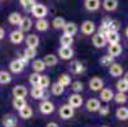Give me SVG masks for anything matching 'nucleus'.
I'll list each match as a JSON object with an SVG mask.
<instances>
[{"instance_id":"obj_1","label":"nucleus","mask_w":128,"mask_h":127,"mask_svg":"<svg viewBox=\"0 0 128 127\" xmlns=\"http://www.w3.org/2000/svg\"><path fill=\"white\" fill-rule=\"evenodd\" d=\"M32 14L38 19H43V17L47 14V8L43 4H36L32 8Z\"/></svg>"},{"instance_id":"obj_2","label":"nucleus","mask_w":128,"mask_h":127,"mask_svg":"<svg viewBox=\"0 0 128 127\" xmlns=\"http://www.w3.org/2000/svg\"><path fill=\"white\" fill-rule=\"evenodd\" d=\"M60 116L64 119H70L72 116H74V108H71L68 104H64L60 108Z\"/></svg>"},{"instance_id":"obj_3","label":"nucleus","mask_w":128,"mask_h":127,"mask_svg":"<svg viewBox=\"0 0 128 127\" xmlns=\"http://www.w3.org/2000/svg\"><path fill=\"white\" fill-rule=\"evenodd\" d=\"M82 104V98L80 94H72L68 98V105L71 108H78Z\"/></svg>"},{"instance_id":"obj_4","label":"nucleus","mask_w":128,"mask_h":127,"mask_svg":"<svg viewBox=\"0 0 128 127\" xmlns=\"http://www.w3.org/2000/svg\"><path fill=\"white\" fill-rule=\"evenodd\" d=\"M89 85H90V89H91V90L96 92V90L103 89V80H102L100 78H98V76H94V78L90 79Z\"/></svg>"},{"instance_id":"obj_5","label":"nucleus","mask_w":128,"mask_h":127,"mask_svg":"<svg viewBox=\"0 0 128 127\" xmlns=\"http://www.w3.org/2000/svg\"><path fill=\"white\" fill-rule=\"evenodd\" d=\"M109 72H110V75L117 78V76H120L123 74V67L120 64H117V62H113L109 67Z\"/></svg>"},{"instance_id":"obj_6","label":"nucleus","mask_w":128,"mask_h":127,"mask_svg":"<svg viewBox=\"0 0 128 127\" xmlns=\"http://www.w3.org/2000/svg\"><path fill=\"white\" fill-rule=\"evenodd\" d=\"M3 124H4V127H15V124H16V117L14 114H12V113L5 114L3 117Z\"/></svg>"},{"instance_id":"obj_7","label":"nucleus","mask_w":128,"mask_h":127,"mask_svg":"<svg viewBox=\"0 0 128 127\" xmlns=\"http://www.w3.org/2000/svg\"><path fill=\"white\" fill-rule=\"evenodd\" d=\"M27 93H28V90H27V88L23 86V85H16V86H14V89H13V95H14L15 98H24V97L27 95Z\"/></svg>"},{"instance_id":"obj_8","label":"nucleus","mask_w":128,"mask_h":127,"mask_svg":"<svg viewBox=\"0 0 128 127\" xmlns=\"http://www.w3.org/2000/svg\"><path fill=\"white\" fill-rule=\"evenodd\" d=\"M81 31L84 34H93L94 31H95V26L93 22L90 21H85L82 24H81Z\"/></svg>"},{"instance_id":"obj_9","label":"nucleus","mask_w":128,"mask_h":127,"mask_svg":"<svg viewBox=\"0 0 128 127\" xmlns=\"http://www.w3.org/2000/svg\"><path fill=\"white\" fill-rule=\"evenodd\" d=\"M40 109H41L42 113H44V114H50V113L53 112L54 105H53V103H51L50 100H44V102L40 105Z\"/></svg>"},{"instance_id":"obj_10","label":"nucleus","mask_w":128,"mask_h":127,"mask_svg":"<svg viewBox=\"0 0 128 127\" xmlns=\"http://www.w3.org/2000/svg\"><path fill=\"white\" fill-rule=\"evenodd\" d=\"M58 53H60V57L64 59V60H68L72 57V55H74V51H72L71 47H61L58 50Z\"/></svg>"},{"instance_id":"obj_11","label":"nucleus","mask_w":128,"mask_h":127,"mask_svg":"<svg viewBox=\"0 0 128 127\" xmlns=\"http://www.w3.org/2000/svg\"><path fill=\"white\" fill-rule=\"evenodd\" d=\"M99 108H100V103L98 99H89L86 102V109L90 111V112H95V111H99Z\"/></svg>"},{"instance_id":"obj_12","label":"nucleus","mask_w":128,"mask_h":127,"mask_svg":"<svg viewBox=\"0 0 128 127\" xmlns=\"http://www.w3.org/2000/svg\"><path fill=\"white\" fill-rule=\"evenodd\" d=\"M108 52H109V56H112V57H116L118 55H120V52H122V46L119 43H114V45H110L108 48Z\"/></svg>"},{"instance_id":"obj_13","label":"nucleus","mask_w":128,"mask_h":127,"mask_svg":"<svg viewBox=\"0 0 128 127\" xmlns=\"http://www.w3.org/2000/svg\"><path fill=\"white\" fill-rule=\"evenodd\" d=\"M23 40H24V36L20 31H13L10 33V41L13 43H20L23 42Z\"/></svg>"},{"instance_id":"obj_14","label":"nucleus","mask_w":128,"mask_h":127,"mask_svg":"<svg viewBox=\"0 0 128 127\" xmlns=\"http://www.w3.org/2000/svg\"><path fill=\"white\" fill-rule=\"evenodd\" d=\"M105 41L109 42V45H114L119 42V34L118 32H108V34L105 36Z\"/></svg>"},{"instance_id":"obj_15","label":"nucleus","mask_w":128,"mask_h":127,"mask_svg":"<svg viewBox=\"0 0 128 127\" xmlns=\"http://www.w3.org/2000/svg\"><path fill=\"white\" fill-rule=\"evenodd\" d=\"M26 42H27V46L30 47V48H36L40 43V40L36 34H29L28 37L26 38Z\"/></svg>"},{"instance_id":"obj_16","label":"nucleus","mask_w":128,"mask_h":127,"mask_svg":"<svg viewBox=\"0 0 128 127\" xmlns=\"http://www.w3.org/2000/svg\"><path fill=\"white\" fill-rule=\"evenodd\" d=\"M64 31H65V34L71 36V37H72V36H74V34L78 32V27H76V24H75V23L70 22V23H66V24H65Z\"/></svg>"},{"instance_id":"obj_17","label":"nucleus","mask_w":128,"mask_h":127,"mask_svg":"<svg viewBox=\"0 0 128 127\" xmlns=\"http://www.w3.org/2000/svg\"><path fill=\"white\" fill-rule=\"evenodd\" d=\"M114 97L113 92L110 89H102V92H100V99L103 102H109V100H112Z\"/></svg>"},{"instance_id":"obj_18","label":"nucleus","mask_w":128,"mask_h":127,"mask_svg":"<svg viewBox=\"0 0 128 127\" xmlns=\"http://www.w3.org/2000/svg\"><path fill=\"white\" fill-rule=\"evenodd\" d=\"M105 43H106L105 38L103 37V36H100L99 33H98V34H95L94 37H93V45H94L95 47L102 48V47H104V46H105Z\"/></svg>"},{"instance_id":"obj_19","label":"nucleus","mask_w":128,"mask_h":127,"mask_svg":"<svg viewBox=\"0 0 128 127\" xmlns=\"http://www.w3.org/2000/svg\"><path fill=\"white\" fill-rule=\"evenodd\" d=\"M103 7L108 12H113V10L117 9L118 2H117V0H105V2H103Z\"/></svg>"},{"instance_id":"obj_20","label":"nucleus","mask_w":128,"mask_h":127,"mask_svg":"<svg viewBox=\"0 0 128 127\" xmlns=\"http://www.w3.org/2000/svg\"><path fill=\"white\" fill-rule=\"evenodd\" d=\"M30 95L34 98V99H41V98H44V90L41 89L40 86H33V89L30 90Z\"/></svg>"},{"instance_id":"obj_21","label":"nucleus","mask_w":128,"mask_h":127,"mask_svg":"<svg viewBox=\"0 0 128 127\" xmlns=\"http://www.w3.org/2000/svg\"><path fill=\"white\" fill-rule=\"evenodd\" d=\"M19 27H20V32H27L32 28V21L29 18H22V22L19 23Z\"/></svg>"},{"instance_id":"obj_22","label":"nucleus","mask_w":128,"mask_h":127,"mask_svg":"<svg viewBox=\"0 0 128 127\" xmlns=\"http://www.w3.org/2000/svg\"><path fill=\"white\" fill-rule=\"evenodd\" d=\"M84 4H85V8L88 10H90V12L96 10L100 7V2H98V0H86Z\"/></svg>"},{"instance_id":"obj_23","label":"nucleus","mask_w":128,"mask_h":127,"mask_svg":"<svg viewBox=\"0 0 128 127\" xmlns=\"http://www.w3.org/2000/svg\"><path fill=\"white\" fill-rule=\"evenodd\" d=\"M32 66H33V69H34V71L37 72V74H40L41 71H43L44 69H46V65H44V62H43V60H34L33 61V64H32Z\"/></svg>"},{"instance_id":"obj_24","label":"nucleus","mask_w":128,"mask_h":127,"mask_svg":"<svg viewBox=\"0 0 128 127\" xmlns=\"http://www.w3.org/2000/svg\"><path fill=\"white\" fill-rule=\"evenodd\" d=\"M23 69H24V66L19 60H14L10 62V70L13 72H20V71H23Z\"/></svg>"},{"instance_id":"obj_25","label":"nucleus","mask_w":128,"mask_h":127,"mask_svg":"<svg viewBox=\"0 0 128 127\" xmlns=\"http://www.w3.org/2000/svg\"><path fill=\"white\" fill-rule=\"evenodd\" d=\"M70 69H71V71L74 72V74H80V72L84 71V66H82V64L80 61H74L70 65Z\"/></svg>"},{"instance_id":"obj_26","label":"nucleus","mask_w":128,"mask_h":127,"mask_svg":"<svg viewBox=\"0 0 128 127\" xmlns=\"http://www.w3.org/2000/svg\"><path fill=\"white\" fill-rule=\"evenodd\" d=\"M19 113H20V117H22V118L28 119V118L32 117V114H33V109H32L29 105H26L24 108H22V109L19 111Z\"/></svg>"},{"instance_id":"obj_27","label":"nucleus","mask_w":128,"mask_h":127,"mask_svg":"<svg viewBox=\"0 0 128 127\" xmlns=\"http://www.w3.org/2000/svg\"><path fill=\"white\" fill-rule=\"evenodd\" d=\"M116 114H117L118 119H120V121H126V119H128V108H124V107L118 108Z\"/></svg>"},{"instance_id":"obj_28","label":"nucleus","mask_w":128,"mask_h":127,"mask_svg":"<svg viewBox=\"0 0 128 127\" xmlns=\"http://www.w3.org/2000/svg\"><path fill=\"white\" fill-rule=\"evenodd\" d=\"M26 105H27V103H26V99H24V98H14V100H13V107L15 108V109L20 111L22 108H24Z\"/></svg>"},{"instance_id":"obj_29","label":"nucleus","mask_w":128,"mask_h":127,"mask_svg":"<svg viewBox=\"0 0 128 127\" xmlns=\"http://www.w3.org/2000/svg\"><path fill=\"white\" fill-rule=\"evenodd\" d=\"M60 42H61V46L62 47H70L74 42V38L71 37V36H67V34H64L62 37L60 38Z\"/></svg>"},{"instance_id":"obj_30","label":"nucleus","mask_w":128,"mask_h":127,"mask_svg":"<svg viewBox=\"0 0 128 127\" xmlns=\"http://www.w3.org/2000/svg\"><path fill=\"white\" fill-rule=\"evenodd\" d=\"M43 62H44L46 66H54V65L57 64V57L54 56V55H52V53H50V55H47L44 57Z\"/></svg>"},{"instance_id":"obj_31","label":"nucleus","mask_w":128,"mask_h":127,"mask_svg":"<svg viewBox=\"0 0 128 127\" xmlns=\"http://www.w3.org/2000/svg\"><path fill=\"white\" fill-rule=\"evenodd\" d=\"M61 86H67V85H70V83H71V78H70V75H67V74H62V75H60V78H58V81H57Z\"/></svg>"},{"instance_id":"obj_32","label":"nucleus","mask_w":128,"mask_h":127,"mask_svg":"<svg viewBox=\"0 0 128 127\" xmlns=\"http://www.w3.org/2000/svg\"><path fill=\"white\" fill-rule=\"evenodd\" d=\"M117 89H118V93H124L128 90V83L124 79H120L117 81Z\"/></svg>"},{"instance_id":"obj_33","label":"nucleus","mask_w":128,"mask_h":127,"mask_svg":"<svg viewBox=\"0 0 128 127\" xmlns=\"http://www.w3.org/2000/svg\"><path fill=\"white\" fill-rule=\"evenodd\" d=\"M48 22L46 21V19H38L37 21V23H36V28H37L38 31H41V32H43V31H47L48 29Z\"/></svg>"},{"instance_id":"obj_34","label":"nucleus","mask_w":128,"mask_h":127,"mask_svg":"<svg viewBox=\"0 0 128 127\" xmlns=\"http://www.w3.org/2000/svg\"><path fill=\"white\" fill-rule=\"evenodd\" d=\"M12 81V76L6 71H0V84H9Z\"/></svg>"},{"instance_id":"obj_35","label":"nucleus","mask_w":128,"mask_h":127,"mask_svg":"<svg viewBox=\"0 0 128 127\" xmlns=\"http://www.w3.org/2000/svg\"><path fill=\"white\" fill-rule=\"evenodd\" d=\"M65 24H66L65 19H64V18H60V17L54 18L53 22H52V26H53L54 28H56V29H61V28H64V27H65Z\"/></svg>"},{"instance_id":"obj_36","label":"nucleus","mask_w":128,"mask_h":127,"mask_svg":"<svg viewBox=\"0 0 128 127\" xmlns=\"http://www.w3.org/2000/svg\"><path fill=\"white\" fill-rule=\"evenodd\" d=\"M9 22H10L12 24H19V23L22 22L20 14H19V13H12V14L9 15Z\"/></svg>"},{"instance_id":"obj_37","label":"nucleus","mask_w":128,"mask_h":127,"mask_svg":"<svg viewBox=\"0 0 128 127\" xmlns=\"http://www.w3.org/2000/svg\"><path fill=\"white\" fill-rule=\"evenodd\" d=\"M37 55V52H36V48H30V47H27L26 50H24V57L29 61L30 59H34V56Z\"/></svg>"},{"instance_id":"obj_38","label":"nucleus","mask_w":128,"mask_h":127,"mask_svg":"<svg viewBox=\"0 0 128 127\" xmlns=\"http://www.w3.org/2000/svg\"><path fill=\"white\" fill-rule=\"evenodd\" d=\"M64 90H65V88L61 86L58 83L52 84V93H53L54 95H61V94L64 93Z\"/></svg>"},{"instance_id":"obj_39","label":"nucleus","mask_w":128,"mask_h":127,"mask_svg":"<svg viewBox=\"0 0 128 127\" xmlns=\"http://www.w3.org/2000/svg\"><path fill=\"white\" fill-rule=\"evenodd\" d=\"M40 80H41V75L37 74V72H34V74H32V75L29 76V83H30L33 86H38Z\"/></svg>"},{"instance_id":"obj_40","label":"nucleus","mask_w":128,"mask_h":127,"mask_svg":"<svg viewBox=\"0 0 128 127\" xmlns=\"http://www.w3.org/2000/svg\"><path fill=\"white\" fill-rule=\"evenodd\" d=\"M38 86L41 88V89H46V88H48L50 86V78L48 76H41V80H40V84H38Z\"/></svg>"},{"instance_id":"obj_41","label":"nucleus","mask_w":128,"mask_h":127,"mask_svg":"<svg viewBox=\"0 0 128 127\" xmlns=\"http://www.w3.org/2000/svg\"><path fill=\"white\" fill-rule=\"evenodd\" d=\"M113 98H114V100H116L117 103H119V104H123V103L127 102V95H126L124 93H117Z\"/></svg>"},{"instance_id":"obj_42","label":"nucleus","mask_w":128,"mask_h":127,"mask_svg":"<svg viewBox=\"0 0 128 127\" xmlns=\"http://www.w3.org/2000/svg\"><path fill=\"white\" fill-rule=\"evenodd\" d=\"M119 27H120V24L118 21H110V23L108 26V29H109V32H118Z\"/></svg>"},{"instance_id":"obj_43","label":"nucleus","mask_w":128,"mask_h":127,"mask_svg":"<svg viewBox=\"0 0 128 127\" xmlns=\"http://www.w3.org/2000/svg\"><path fill=\"white\" fill-rule=\"evenodd\" d=\"M100 64L104 66H110L113 64V57L112 56H104L100 59Z\"/></svg>"},{"instance_id":"obj_44","label":"nucleus","mask_w":128,"mask_h":127,"mask_svg":"<svg viewBox=\"0 0 128 127\" xmlns=\"http://www.w3.org/2000/svg\"><path fill=\"white\" fill-rule=\"evenodd\" d=\"M72 90H74L75 93H79V92H81V90L84 89V86H82V83L81 81H75V83H72Z\"/></svg>"},{"instance_id":"obj_45","label":"nucleus","mask_w":128,"mask_h":127,"mask_svg":"<svg viewBox=\"0 0 128 127\" xmlns=\"http://www.w3.org/2000/svg\"><path fill=\"white\" fill-rule=\"evenodd\" d=\"M20 4L24 7V8H33L36 4H37V3H36V2H33V0H22V2H20Z\"/></svg>"},{"instance_id":"obj_46","label":"nucleus","mask_w":128,"mask_h":127,"mask_svg":"<svg viewBox=\"0 0 128 127\" xmlns=\"http://www.w3.org/2000/svg\"><path fill=\"white\" fill-rule=\"evenodd\" d=\"M99 113L102 114V116H106L108 113H109V107L108 105H100V108H99Z\"/></svg>"},{"instance_id":"obj_47","label":"nucleus","mask_w":128,"mask_h":127,"mask_svg":"<svg viewBox=\"0 0 128 127\" xmlns=\"http://www.w3.org/2000/svg\"><path fill=\"white\" fill-rule=\"evenodd\" d=\"M18 60H19V61H20V62L23 64V66H26V65H27V62H28V60H27V59H26L24 56H22V57H19V59H18Z\"/></svg>"},{"instance_id":"obj_48","label":"nucleus","mask_w":128,"mask_h":127,"mask_svg":"<svg viewBox=\"0 0 128 127\" xmlns=\"http://www.w3.org/2000/svg\"><path fill=\"white\" fill-rule=\"evenodd\" d=\"M46 127H58V124H57V123H54V122H50Z\"/></svg>"},{"instance_id":"obj_49","label":"nucleus","mask_w":128,"mask_h":127,"mask_svg":"<svg viewBox=\"0 0 128 127\" xmlns=\"http://www.w3.org/2000/svg\"><path fill=\"white\" fill-rule=\"evenodd\" d=\"M4 33H5V32H4V29H3L2 27H0V40H3V38H4Z\"/></svg>"},{"instance_id":"obj_50","label":"nucleus","mask_w":128,"mask_h":127,"mask_svg":"<svg viewBox=\"0 0 128 127\" xmlns=\"http://www.w3.org/2000/svg\"><path fill=\"white\" fill-rule=\"evenodd\" d=\"M124 80L128 83V72H126V75H124Z\"/></svg>"},{"instance_id":"obj_51","label":"nucleus","mask_w":128,"mask_h":127,"mask_svg":"<svg viewBox=\"0 0 128 127\" xmlns=\"http://www.w3.org/2000/svg\"><path fill=\"white\" fill-rule=\"evenodd\" d=\"M126 36H127V37H128V27L126 28Z\"/></svg>"},{"instance_id":"obj_52","label":"nucleus","mask_w":128,"mask_h":127,"mask_svg":"<svg viewBox=\"0 0 128 127\" xmlns=\"http://www.w3.org/2000/svg\"><path fill=\"white\" fill-rule=\"evenodd\" d=\"M103 127H108V126H103Z\"/></svg>"}]
</instances>
